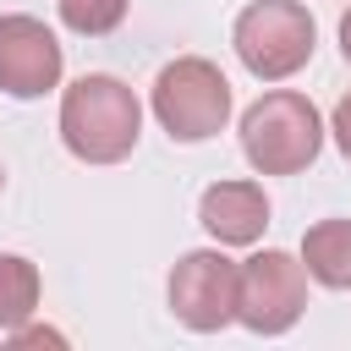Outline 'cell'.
<instances>
[{"mask_svg": "<svg viewBox=\"0 0 351 351\" xmlns=\"http://www.w3.org/2000/svg\"><path fill=\"white\" fill-rule=\"evenodd\" d=\"M143 132V104L121 77L88 71L66 88L60 99V143L88 159V165H121L137 148Z\"/></svg>", "mask_w": 351, "mask_h": 351, "instance_id": "6da1fadb", "label": "cell"}, {"mask_svg": "<svg viewBox=\"0 0 351 351\" xmlns=\"http://www.w3.org/2000/svg\"><path fill=\"white\" fill-rule=\"evenodd\" d=\"M324 148V121L307 93L274 88L241 115V154L258 176H296L318 159Z\"/></svg>", "mask_w": 351, "mask_h": 351, "instance_id": "7a4b0ae2", "label": "cell"}, {"mask_svg": "<svg viewBox=\"0 0 351 351\" xmlns=\"http://www.w3.org/2000/svg\"><path fill=\"white\" fill-rule=\"evenodd\" d=\"M230 44H236L241 66H247L258 82H285V77H296V71L313 60L318 22L307 16L302 0H252V5L236 16Z\"/></svg>", "mask_w": 351, "mask_h": 351, "instance_id": "3957f363", "label": "cell"}, {"mask_svg": "<svg viewBox=\"0 0 351 351\" xmlns=\"http://www.w3.org/2000/svg\"><path fill=\"white\" fill-rule=\"evenodd\" d=\"M154 115L176 143H208L230 121V82L214 60L181 55L154 77Z\"/></svg>", "mask_w": 351, "mask_h": 351, "instance_id": "277c9868", "label": "cell"}, {"mask_svg": "<svg viewBox=\"0 0 351 351\" xmlns=\"http://www.w3.org/2000/svg\"><path fill=\"white\" fill-rule=\"evenodd\" d=\"M307 307V263L263 247L241 263V291H236V324L252 335H285Z\"/></svg>", "mask_w": 351, "mask_h": 351, "instance_id": "5b68a950", "label": "cell"}, {"mask_svg": "<svg viewBox=\"0 0 351 351\" xmlns=\"http://www.w3.org/2000/svg\"><path fill=\"white\" fill-rule=\"evenodd\" d=\"M236 291H241V263H230L219 247L181 252V263L170 269V313L197 335H214L236 318Z\"/></svg>", "mask_w": 351, "mask_h": 351, "instance_id": "8992f818", "label": "cell"}, {"mask_svg": "<svg viewBox=\"0 0 351 351\" xmlns=\"http://www.w3.org/2000/svg\"><path fill=\"white\" fill-rule=\"evenodd\" d=\"M60 66H66L60 38H55L38 16H27V11L0 16V88H5L11 99H38V93H49V88L60 82Z\"/></svg>", "mask_w": 351, "mask_h": 351, "instance_id": "52a82bcc", "label": "cell"}, {"mask_svg": "<svg viewBox=\"0 0 351 351\" xmlns=\"http://www.w3.org/2000/svg\"><path fill=\"white\" fill-rule=\"evenodd\" d=\"M197 219L219 247H252L269 225V197L258 181H214L197 197Z\"/></svg>", "mask_w": 351, "mask_h": 351, "instance_id": "ba28073f", "label": "cell"}, {"mask_svg": "<svg viewBox=\"0 0 351 351\" xmlns=\"http://www.w3.org/2000/svg\"><path fill=\"white\" fill-rule=\"evenodd\" d=\"M302 263L307 280L329 291H351V219H318L302 236Z\"/></svg>", "mask_w": 351, "mask_h": 351, "instance_id": "9c48e42d", "label": "cell"}, {"mask_svg": "<svg viewBox=\"0 0 351 351\" xmlns=\"http://www.w3.org/2000/svg\"><path fill=\"white\" fill-rule=\"evenodd\" d=\"M38 269L22 252H0V329H22L38 313Z\"/></svg>", "mask_w": 351, "mask_h": 351, "instance_id": "30bf717a", "label": "cell"}, {"mask_svg": "<svg viewBox=\"0 0 351 351\" xmlns=\"http://www.w3.org/2000/svg\"><path fill=\"white\" fill-rule=\"evenodd\" d=\"M60 5V22L82 38H104L126 22V0H55Z\"/></svg>", "mask_w": 351, "mask_h": 351, "instance_id": "8fae6325", "label": "cell"}, {"mask_svg": "<svg viewBox=\"0 0 351 351\" xmlns=\"http://www.w3.org/2000/svg\"><path fill=\"white\" fill-rule=\"evenodd\" d=\"M329 132H335V143H340V154L351 159V93L335 104V115H329Z\"/></svg>", "mask_w": 351, "mask_h": 351, "instance_id": "7c38bea8", "label": "cell"}, {"mask_svg": "<svg viewBox=\"0 0 351 351\" xmlns=\"http://www.w3.org/2000/svg\"><path fill=\"white\" fill-rule=\"evenodd\" d=\"M11 346H66V335H55V329H11Z\"/></svg>", "mask_w": 351, "mask_h": 351, "instance_id": "4fadbf2b", "label": "cell"}, {"mask_svg": "<svg viewBox=\"0 0 351 351\" xmlns=\"http://www.w3.org/2000/svg\"><path fill=\"white\" fill-rule=\"evenodd\" d=\"M340 55H346V66H351V11L340 16Z\"/></svg>", "mask_w": 351, "mask_h": 351, "instance_id": "5bb4252c", "label": "cell"}, {"mask_svg": "<svg viewBox=\"0 0 351 351\" xmlns=\"http://www.w3.org/2000/svg\"><path fill=\"white\" fill-rule=\"evenodd\" d=\"M0 186H5V170H0Z\"/></svg>", "mask_w": 351, "mask_h": 351, "instance_id": "9a60e30c", "label": "cell"}]
</instances>
